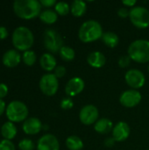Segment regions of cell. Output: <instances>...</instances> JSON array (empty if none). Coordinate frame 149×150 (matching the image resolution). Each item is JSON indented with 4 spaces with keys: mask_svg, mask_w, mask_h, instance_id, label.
<instances>
[{
    "mask_svg": "<svg viewBox=\"0 0 149 150\" xmlns=\"http://www.w3.org/2000/svg\"><path fill=\"white\" fill-rule=\"evenodd\" d=\"M41 4L38 0H16L13 3L15 14L23 19H32L41 13Z\"/></svg>",
    "mask_w": 149,
    "mask_h": 150,
    "instance_id": "6da1fadb",
    "label": "cell"
},
{
    "mask_svg": "<svg viewBox=\"0 0 149 150\" xmlns=\"http://www.w3.org/2000/svg\"><path fill=\"white\" fill-rule=\"evenodd\" d=\"M103 33L101 24L95 19H90L81 25L78 31V38L83 43H90L101 39Z\"/></svg>",
    "mask_w": 149,
    "mask_h": 150,
    "instance_id": "7a4b0ae2",
    "label": "cell"
},
{
    "mask_svg": "<svg viewBox=\"0 0 149 150\" xmlns=\"http://www.w3.org/2000/svg\"><path fill=\"white\" fill-rule=\"evenodd\" d=\"M12 44L18 51H27L34 43V36L32 32L26 26L21 25L15 28L12 33Z\"/></svg>",
    "mask_w": 149,
    "mask_h": 150,
    "instance_id": "3957f363",
    "label": "cell"
},
{
    "mask_svg": "<svg viewBox=\"0 0 149 150\" xmlns=\"http://www.w3.org/2000/svg\"><path fill=\"white\" fill-rule=\"evenodd\" d=\"M127 54L132 61L138 63L149 62V40L140 39L133 41L128 47Z\"/></svg>",
    "mask_w": 149,
    "mask_h": 150,
    "instance_id": "277c9868",
    "label": "cell"
},
{
    "mask_svg": "<svg viewBox=\"0 0 149 150\" xmlns=\"http://www.w3.org/2000/svg\"><path fill=\"white\" fill-rule=\"evenodd\" d=\"M28 108L26 105L21 101L14 100L9 103L6 106L5 114L9 121L12 123L24 122L28 117Z\"/></svg>",
    "mask_w": 149,
    "mask_h": 150,
    "instance_id": "5b68a950",
    "label": "cell"
},
{
    "mask_svg": "<svg viewBox=\"0 0 149 150\" xmlns=\"http://www.w3.org/2000/svg\"><path fill=\"white\" fill-rule=\"evenodd\" d=\"M43 44L50 54L59 53L63 45V39L54 29H47L43 34Z\"/></svg>",
    "mask_w": 149,
    "mask_h": 150,
    "instance_id": "8992f818",
    "label": "cell"
},
{
    "mask_svg": "<svg viewBox=\"0 0 149 150\" xmlns=\"http://www.w3.org/2000/svg\"><path fill=\"white\" fill-rule=\"evenodd\" d=\"M129 18L132 24L139 29H145L149 26V11L143 6L133 7L130 10Z\"/></svg>",
    "mask_w": 149,
    "mask_h": 150,
    "instance_id": "52a82bcc",
    "label": "cell"
},
{
    "mask_svg": "<svg viewBox=\"0 0 149 150\" xmlns=\"http://www.w3.org/2000/svg\"><path fill=\"white\" fill-rule=\"evenodd\" d=\"M39 86L43 94L48 97H52L58 91L59 81L54 73H47L41 76Z\"/></svg>",
    "mask_w": 149,
    "mask_h": 150,
    "instance_id": "ba28073f",
    "label": "cell"
},
{
    "mask_svg": "<svg viewBox=\"0 0 149 150\" xmlns=\"http://www.w3.org/2000/svg\"><path fill=\"white\" fill-rule=\"evenodd\" d=\"M79 120L85 126L95 124L99 120V111L93 105H86L80 110Z\"/></svg>",
    "mask_w": 149,
    "mask_h": 150,
    "instance_id": "9c48e42d",
    "label": "cell"
},
{
    "mask_svg": "<svg viewBox=\"0 0 149 150\" xmlns=\"http://www.w3.org/2000/svg\"><path fill=\"white\" fill-rule=\"evenodd\" d=\"M125 81L128 86L133 90L141 89L146 83V77L143 72L137 69H129L125 75Z\"/></svg>",
    "mask_w": 149,
    "mask_h": 150,
    "instance_id": "30bf717a",
    "label": "cell"
},
{
    "mask_svg": "<svg viewBox=\"0 0 149 150\" xmlns=\"http://www.w3.org/2000/svg\"><path fill=\"white\" fill-rule=\"evenodd\" d=\"M142 96L138 90H127L122 92L119 97L120 104L126 108H133L137 106L141 101Z\"/></svg>",
    "mask_w": 149,
    "mask_h": 150,
    "instance_id": "8fae6325",
    "label": "cell"
},
{
    "mask_svg": "<svg viewBox=\"0 0 149 150\" xmlns=\"http://www.w3.org/2000/svg\"><path fill=\"white\" fill-rule=\"evenodd\" d=\"M85 88V82L83 78L75 76L69 79L65 86V93L68 98H73L80 94Z\"/></svg>",
    "mask_w": 149,
    "mask_h": 150,
    "instance_id": "7c38bea8",
    "label": "cell"
},
{
    "mask_svg": "<svg viewBox=\"0 0 149 150\" xmlns=\"http://www.w3.org/2000/svg\"><path fill=\"white\" fill-rule=\"evenodd\" d=\"M36 149L37 150H60V143L56 136L46 134L39 139Z\"/></svg>",
    "mask_w": 149,
    "mask_h": 150,
    "instance_id": "4fadbf2b",
    "label": "cell"
},
{
    "mask_svg": "<svg viewBox=\"0 0 149 150\" xmlns=\"http://www.w3.org/2000/svg\"><path fill=\"white\" fill-rule=\"evenodd\" d=\"M130 127L126 122L120 121L117 123L112 129V138L116 142H125L130 135Z\"/></svg>",
    "mask_w": 149,
    "mask_h": 150,
    "instance_id": "5bb4252c",
    "label": "cell"
},
{
    "mask_svg": "<svg viewBox=\"0 0 149 150\" xmlns=\"http://www.w3.org/2000/svg\"><path fill=\"white\" fill-rule=\"evenodd\" d=\"M43 128V125L41 121L35 117L27 118L22 126V129L25 134L28 135H35L39 134Z\"/></svg>",
    "mask_w": 149,
    "mask_h": 150,
    "instance_id": "9a60e30c",
    "label": "cell"
},
{
    "mask_svg": "<svg viewBox=\"0 0 149 150\" xmlns=\"http://www.w3.org/2000/svg\"><path fill=\"white\" fill-rule=\"evenodd\" d=\"M22 56L16 49L7 50L2 56V62L8 68H14L18 66L21 62Z\"/></svg>",
    "mask_w": 149,
    "mask_h": 150,
    "instance_id": "2e32d148",
    "label": "cell"
},
{
    "mask_svg": "<svg viewBox=\"0 0 149 150\" xmlns=\"http://www.w3.org/2000/svg\"><path fill=\"white\" fill-rule=\"evenodd\" d=\"M87 62L88 64L95 69H100L104 67L106 63V57L105 55L99 51H94L88 54L87 56Z\"/></svg>",
    "mask_w": 149,
    "mask_h": 150,
    "instance_id": "e0dca14e",
    "label": "cell"
},
{
    "mask_svg": "<svg viewBox=\"0 0 149 150\" xmlns=\"http://www.w3.org/2000/svg\"><path fill=\"white\" fill-rule=\"evenodd\" d=\"M40 67L47 72L54 71V69L57 67V62L55 57L50 53H45L40 56Z\"/></svg>",
    "mask_w": 149,
    "mask_h": 150,
    "instance_id": "ac0fdd59",
    "label": "cell"
},
{
    "mask_svg": "<svg viewBox=\"0 0 149 150\" xmlns=\"http://www.w3.org/2000/svg\"><path fill=\"white\" fill-rule=\"evenodd\" d=\"M113 127H114L112 121L107 118L99 119L94 124V130L100 134H107L110 132H112Z\"/></svg>",
    "mask_w": 149,
    "mask_h": 150,
    "instance_id": "d6986e66",
    "label": "cell"
},
{
    "mask_svg": "<svg viewBox=\"0 0 149 150\" xmlns=\"http://www.w3.org/2000/svg\"><path fill=\"white\" fill-rule=\"evenodd\" d=\"M17 133H18L17 127L14 125V123L11 121H7L4 123L1 127V134L4 140L11 141L12 139L16 137Z\"/></svg>",
    "mask_w": 149,
    "mask_h": 150,
    "instance_id": "ffe728a7",
    "label": "cell"
},
{
    "mask_svg": "<svg viewBox=\"0 0 149 150\" xmlns=\"http://www.w3.org/2000/svg\"><path fill=\"white\" fill-rule=\"evenodd\" d=\"M87 11V4L83 0H75L70 5V12L74 17H83Z\"/></svg>",
    "mask_w": 149,
    "mask_h": 150,
    "instance_id": "44dd1931",
    "label": "cell"
},
{
    "mask_svg": "<svg viewBox=\"0 0 149 150\" xmlns=\"http://www.w3.org/2000/svg\"><path fill=\"white\" fill-rule=\"evenodd\" d=\"M101 39H102L104 44L106 45L108 47H111V48L116 47L119 45V36L115 33H113V32L104 33Z\"/></svg>",
    "mask_w": 149,
    "mask_h": 150,
    "instance_id": "7402d4cb",
    "label": "cell"
},
{
    "mask_svg": "<svg viewBox=\"0 0 149 150\" xmlns=\"http://www.w3.org/2000/svg\"><path fill=\"white\" fill-rule=\"evenodd\" d=\"M40 19L47 25H53L54 24L58 19V14L55 12V11H53L51 9H47L40 14Z\"/></svg>",
    "mask_w": 149,
    "mask_h": 150,
    "instance_id": "603a6c76",
    "label": "cell"
},
{
    "mask_svg": "<svg viewBox=\"0 0 149 150\" xmlns=\"http://www.w3.org/2000/svg\"><path fill=\"white\" fill-rule=\"evenodd\" d=\"M83 146V142L78 136L71 135L66 140V147L68 150H82Z\"/></svg>",
    "mask_w": 149,
    "mask_h": 150,
    "instance_id": "cb8c5ba5",
    "label": "cell"
},
{
    "mask_svg": "<svg viewBox=\"0 0 149 150\" xmlns=\"http://www.w3.org/2000/svg\"><path fill=\"white\" fill-rule=\"evenodd\" d=\"M59 54H60L61 58L65 62H71L76 57L75 50L71 47H68V46H63L61 48Z\"/></svg>",
    "mask_w": 149,
    "mask_h": 150,
    "instance_id": "d4e9b609",
    "label": "cell"
},
{
    "mask_svg": "<svg viewBox=\"0 0 149 150\" xmlns=\"http://www.w3.org/2000/svg\"><path fill=\"white\" fill-rule=\"evenodd\" d=\"M37 60V55L34 51L32 50H27L24 52L22 55V61L23 62L27 65V66H32L36 62Z\"/></svg>",
    "mask_w": 149,
    "mask_h": 150,
    "instance_id": "484cf974",
    "label": "cell"
},
{
    "mask_svg": "<svg viewBox=\"0 0 149 150\" xmlns=\"http://www.w3.org/2000/svg\"><path fill=\"white\" fill-rule=\"evenodd\" d=\"M54 11L60 16H66L70 12V5L66 2H57Z\"/></svg>",
    "mask_w": 149,
    "mask_h": 150,
    "instance_id": "4316f807",
    "label": "cell"
},
{
    "mask_svg": "<svg viewBox=\"0 0 149 150\" xmlns=\"http://www.w3.org/2000/svg\"><path fill=\"white\" fill-rule=\"evenodd\" d=\"M19 150H33L35 149V145L31 139H23L18 142Z\"/></svg>",
    "mask_w": 149,
    "mask_h": 150,
    "instance_id": "83f0119b",
    "label": "cell"
},
{
    "mask_svg": "<svg viewBox=\"0 0 149 150\" xmlns=\"http://www.w3.org/2000/svg\"><path fill=\"white\" fill-rule=\"evenodd\" d=\"M60 105H61V108L63 110H69L74 106V102L71 98L67 97V98H64L61 99Z\"/></svg>",
    "mask_w": 149,
    "mask_h": 150,
    "instance_id": "f1b7e54d",
    "label": "cell"
},
{
    "mask_svg": "<svg viewBox=\"0 0 149 150\" xmlns=\"http://www.w3.org/2000/svg\"><path fill=\"white\" fill-rule=\"evenodd\" d=\"M0 150H16V149L11 141L4 139L0 142Z\"/></svg>",
    "mask_w": 149,
    "mask_h": 150,
    "instance_id": "f546056e",
    "label": "cell"
},
{
    "mask_svg": "<svg viewBox=\"0 0 149 150\" xmlns=\"http://www.w3.org/2000/svg\"><path fill=\"white\" fill-rule=\"evenodd\" d=\"M131 58L129 57V55H122L119 59V66L121 68H126L130 65L131 63Z\"/></svg>",
    "mask_w": 149,
    "mask_h": 150,
    "instance_id": "4dcf8cb0",
    "label": "cell"
},
{
    "mask_svg": "<svg viewBox=\"0 0 149 150\" xmlns=\"http://www.w3.org/2000/svg\"><path fill=\"white\" fill-rule=\"evenodd\" d=\"M66 72H67L66 68H65L64 66L60 65V66H57V67L54 69V75L59 79V78H62V77L66 75Z\"/></svg>",
    "mask_w": 149,
    "mask_h": 150,
    "instance_id": "1f68e13d",
    "label": "cell"
},
{
    "mask_svg": "<svg viewBox=\"0 0 149 150\" xmlns=\"http://www.w3.org/2000/svg\"><path fill=\"white\" fill-rule=\"evenodd\" d=\"M118 15L119 17L122 18H126L127 17H129L130 15V11L126 8V7H122L120 9H119L118 11Z\"/></svg>",
    "mask_w": 149,
    "mask_h": 150,
    "instance_id": "d6a6232c",
    "label": "cell"
},
{
    "mask_svg": "<svg viewBox=\"0 0 149 150\" xmlns=\"http://www.w3.org/2000/svg\"><path fill=\"white\" fill-rule=\"evenodd\" d=\"M41 6H44L46 8H50L53 6H55L57 2L55 0H40V1Z\"/></svg>",
    "mask_w": 149,
    "mask_h": 150,
    "instance_id": "836d02e7",
    "label": "cell"
},
{
    "mask_svg": "<svg viewBox=\"0 0 149 150\" xmlns=\"http://www.w3.org/2000/svg\"><path fill=\"white\" fill-rule=\"evenodd\" d=\"M8 91H9V89H8L7 85L5 83H0V98L3 99L8 94Z\"/></svg>",
    "mask_w": 149,
    "mask_h": 150,
    "instance_id": "e575fe53",
    "label": "cell"
},
{
    "mask_svg": "<svg viewBox=\"0 0 149 150\" xmlns=\"http://www.w3.org/2000/svg\"><path fill=\"white\" fill-rule=\"evenodd\" d=\"M9 33L5 26L0 25V40H4L8 37Z\"/></svg>",
    "mask_w": 149,
    "mask_h": 150,
    "instance_id": "d590c367",
    "label": "cell"
},
{
    "mask_svg": "<svg viewBox=\"0 0 149 150\" xmlns=\"http://www.w3.org/2000/svg\"><path fill=\"white\" fill-rule=\"evenodd\" d=\"M115 142H116V141L112 137H109L105 140V146H106L107 148H112L114 146Z\"/></svg>",
    "mask_w": 149,
    "mask_h": 150,
    "instance_id": "8d00e7d4",
    "label": "cell"
},
{
    "mask_svg": "<svg viewBox=\"0 0 149 150\" xmlns=\"http://www.w3.org/2000/svg\"><path fill=\"white\" fill-rule=\"evenodd\" d=\"M122 4L125 5V7H131V9L134 6H136V1L135 0H124L122 1Z\"/></svg>",
    "mask_w": 149,
    "mask_h": 150,
    "instance_id": "74e56055",
    "label": "cell"
},
{
    "mask_svg": "<svg viewBox=\"0 0 149 150\" xmlns=\"http://www.w3.org/2000/svg\"><path fill=\"white\" fill-rule=\"evenodd\" d=\"M6 106H7V105H6L5 102H4L3 99L0 98V116L3 115L4 112L6 111Z\"/></svg>",
    "mask_w": 149,
    "mask_h": 150,
    "instance_id": "f35d334b",
    "label": "cell"
},
{
    "mask_svg": "<svg viewBox=\"0 0 149 150\" xmlns=\"http://www.w3.org/2000/svg\"><path fill=\"white\" fill-rule=\"evenodd\" d=\"M148 72H149V65H148Z\"/></svg>",
    "mask_w": 149,
    "mask_h": 150,
    "instance_id": "ab89813d",
    "label": "cell"
}]
</instances>
